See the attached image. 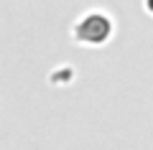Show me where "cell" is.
<instances>
[{
  "label": "cell",
  "mask_w": 153,
  "mask_h": 150,
  "mask_svg": "<svg viewBox=\"0 0 153 150\" xmlns=\"http://www.w3.org/2000/svg\"><path fill=\"white\" fill-rule=\"evenodd\" d=\"M110 33H112V23L102 13H89V16H84L74 28V38L82 41V43H89V46L105 43L110 38Z\"/></svg>",
  "instance_id": "1"
},
{
  "label": "cell",
  "mask_w": 153,
  "mask_h": 150,
  "mask_svg": "<svg viewBox=\"0 0 153 150\" xmlns=\"http://www.w3.org/2000/svg\"><path fill=\"white\" fill-rule=\"evenodd\" d=\"M146 8H148V13H153V0H146Z\"/></svg>",
  "instance_id": "2"
}]
</instances>
